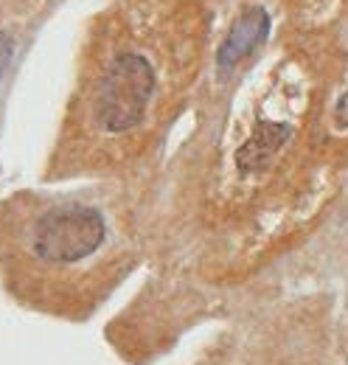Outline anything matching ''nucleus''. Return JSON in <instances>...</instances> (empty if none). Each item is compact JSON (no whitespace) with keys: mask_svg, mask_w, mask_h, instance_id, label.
<instances>
[{"mask_svg":"<svg viewBox=\"0 0 348 365\" xmlns=\"http://www.w3.org/2000/svg\"><path fill=\"white\" fill-rule=\"evenodd\" d=\"M113 247L107 208L85 197L17 200L0 211V267L29 304L79 312Z\"/></svg>","mask_w":348,"mask_h":365,"instance_id":"f257e3e1","label":"nucleus"},{"mask_svg":"<svg viewBox=\"0 0 348 365\" xmlns=\"http://www.w3.org/2000/svg\"><path fill=\"white\" fill-rule=\"evenodd\" d=\"M334 118H337V127H340V130H346L348 127V93L346 96H340L337 110H334Z\"/></svg>","mask_w":348,"mask_h":365,"instance_id":"39448f33","label":"nucleus"},{"mask_svg":"<svg viewBox=\"0 0 348 365\" xmlns=\"http://www.w3.org/2000/svg\"><path fill=\"white\" fill-rule=\"evenodd\" d=\"M292 135L290 124L281 121H259L250 138L236 152V166L242 175H259L272 166L275 155L284 149V143Z\"/></svg>","mask_w":348,"mask_h":365,"instance_id":"20e7f679","label":"nucleus"},{"mask_svg":"<svg viewBox=\"0 0 348 365\" xmlns=\"http://www.w3.org/2000/svg\"><path fill=\"white\" fill-rule=\"evenodd\" d=\"M270 37V14L261 6H247L225 34L217 51V68L219 73H230L239 68L247 56H253Z\"/></svg>","mask_w":348,"mask_h":365,"instance_id":"7ed1b4c3","label":"nucleus"},{"mask_svg":"<svg viewBox=\"0 0 348 365\" xmlns=\"http://www.w3.org/2000/svg\"><path fill=\"white\" fill-rule=\"evenodd\" d=\"M158 93V73L140 51H116L98 71L87 98V124L93 135L118 140L132 135L149 115Z\"/></svg>","mask_w":348,"mask_h":365,"instance_id":"f03ea898","label":"nucleus"}]
</instances>
